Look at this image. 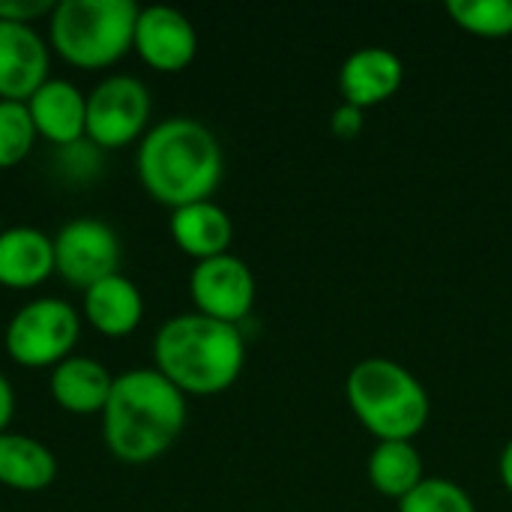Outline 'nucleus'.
<instances>
[{
	"instance_id": "f257e3e1",
	"label": "nucleus",
	"mask_w": 512,
	"mask_h": 512,
	"mask_svg": "<svg viewBox=\"0 0 512 512\" xmlns=\"http://www.w3.org/2000/svg\"><path fill=\"white\" fill-rule=\"evenodd\" d=\"M186 396L159 369H129L114 378L102 411V438L126 465L156 462L186 426Z\"/></svg>"
},
{
	"instance_id": "f03ea898",
	"label": "nucleus",
	"mask_w": 512,
	"mask_h": 512,
	"mask_svg": "<svg viewBox=\"0 0 512 512\" xmlns=\"http://www.w3.org/2000/svg\"><path fill=\"white\" fill-rule=\"evenodd\" d=\"M135 168L150 198L177 210L213 198L225 174V156L210 126L195 117H168L141 138Z\"/></svg>"
},
{
	"instance_id": "7ed1b4c3",
	"label": "nucleus",
	"mask_w": 512,
	"mask_h": 512,
	"mask_svg": "<svg viewBox=\"0 0 512 512\" xmlns=\"http://www.w3.org/2000/svg\"><path fill=\"white\" fill-rule=\"evenodd\" d=\"M153 363L183 396H219L246 366V339L240 327L201 312L174 315L153 339Z\"/></svg>"
},
{
	"instance_id": "20e7f679",
	"label": "nucleus",
	"mask_w": 512,
	"mask_h": 512,
	"mask_svg": "<svg viewBox=\"0 0 512 512\" xmlns=\"http://www.w3.org/2000/svg\"><path fill=\"white\" fill-rule=\"evenodd\" d=\"M345 399L375 441H414L429 423L423 381L396 360L366 357L345 378Z\"/></svg>"
},
{
	"instance_id": "39448f33",
	"label": "nucleus",
	"mask_w": 512,
	"mask_h": 512,
	"mask_svg": "<svg viewBox=\"0 0 512 512\" xmlns=\"http://www.w3.org/2000/svg\"><path fill=\"white\" fill-rule=\"evenodd\" d=\"M138 12L132 0H60L48 15V42L72 66L105 69L132 51Z\"/></svg>"
},
{
	"instance_id": "423d86ee",
	"label": "nucleus",
	"mask_w": 512,
	"mask_h": 512,
	"mask_svg": "<svg viewBox=\"0 0 512 512\" xmlns=\"http://www.w3.org/2000/svg\"><path fill=\"white\" fill-rule=\"evenodd\" d=\"M81 336V318L72 303L60 297H39L24 303L6 324V354L27 369L57 366L72 357Z\"/></svg>"
},
{
	"instance_id": "0eeeda50",
	"label": "nucleus",
	"mask_w": 512,
	"mask_h": 512,
	"mask_svg": "<svg viewBox=\"0 0 512 512\" xmlns=\"http://www.w3.org/2000/svg\"><path fill=\"white\" fill-rule=\"evenodd\" d=\"M150 90L135 75H108L87 93V138L99 150H117L147 135Z\"/></svg>"
},
{
	"instance_id": "6e6552de",
	"label": "nucleus",
	"mask_w": 512,
	"mask_h": 512,
	"mask_svg": "<svg viewBox=\"0 0 512 512\" xmlns=\"http://www.w3.org/2000/svg\"><path fill=\"white\" fill-rule=\"evenodd\" d=\"M120 258L123 249L117 231L96 216H78L54 237L57 273L81 291L120 273Z\"/></svg>"
},
{
	"instance_id": "1a4fd4ad",
	"label": "nucleus",
	"mask_w": 512,
	"mask_h": 512,
	"mask_svg": "<svg viewBox=\"0 0 512 512\" xmlns=\"http://www.w3.org/2000/svg\"><path fill=\"white\" fill-rule=\"evenodd\" d=\"M189 294L195 312L240 327V321L255 306V276L243 258L225 252L207 261H195L189 273Z\"/></svg>"
},
{
	"instance_id": "9d476101",
	"label": "nucleus",
	"mask_w": 512,
	"mask_h": 512,
	"mask_svg": "<svg viewBox=\"0 0 512 512\" xmlns=\"http://www.w3.org/2000/svg\"><path fill=\"white\" fill-rule=\"evenodd\" d=\"M132 51L159 72H180L186 69L198 54V33L189 15H183L174 6L153 3L141 6L135 21V42Z\"/></svg>"
},
{
	"instance_id": "9b49d317",
	"label": "nucleus",
	"mask_w": 512,
	"mask_h": 512,
	"mask_svg": "<svg viewBox=\"0 0 512 512\" xmlns=\"http://www.w3.org/2000/svg\"><path fill=\"white\" fill-rule=\"evenodd\" d=\"M51 54L33 24L0 21V99L27 102L51 75Z\"/></svg>"
},
{
	"instance_id": "f8f14e48",
	"label": "nucleus",
	"mask_w": 512,
	"mask_h": 512,
	"mask_svg": "<svg viewBox=\"0 0 512 512\" xmlns=\"http://www.w3.org/2000/svg\"><path fill=\"white\" fill-rule=\"evenodd\" d=\"M402 81H405L402 60L390 48H381V45H366V48L351 51L339 69L342 102H348L360 111L393 99L399 93Z\"/></svg>"
},
{
	"instance_id": "ddd939ff",
	"label": "nucleus",
	"mask_w": 512,
	"mask_h": 512,
	"mask_svg": "<svg viewBox=\"0 0 512 512\" xmlns=\"http://www.w3.org/2000/svg\"><path fill=\"white\" fill-rule=\"evenodd\" d=\"M30 117L36 132L54 147L87 138V93L69 78H48L30 99Z\"/></svg>"
},
{
	"instance_id": "4468645a",
	"label": "nucleus",
	"mask_w": 512,
	"mask_h": 512,
	"mask_svg": "<svg viewBox=\"0 0 512 512\" xmlns=\"http://www.w3.org/2000/svg\"><path fill=\"white\" fill-rule=\"evenodd\" d=\"M51 273L54 264V237L39 228L15 225L0 231V285L3 288H36Z\"/></svg>"
},
{
	"instance_id": "2eb2a0df",
	"label": "nucleus",
	"mask_w": 512,
	"mask_h": 512,
	"mask_svg": "<svg viewBox=\"0 0 512 512\" xmlns=\"http://www.w3.org/2000/svg\"><path fill=\"white\" fill-rule=\"evenodd\" d=\"M168 231H171V240L195 261L225 255L234 240V222L228 210L219 207L213 198L171 210Z\"/></svg>"
},
{
	"instance_id": "dca6fc26",
	"label": "nucleus",
	"mask_w": 512,
	"mask_h": 512,
	"mask_svg": "<svg viewBox=\"0 0 512 512\" xmlns=\"http://www.w3.org/2000/svg\"><path fill=\"white\" fill-rule=\"evenodd\" d=\"M84 318L102 336L123 339L141 324L144 297L129 276L114 273L84 291Z\"/></svg>"
},
{
	"instance_id": "f3484780",
	"label": "nucleus",
	"mask_w": 512,
	"mask_h": 512,
	"mask_svg": "<svg viewBox=\"0 0 512 512\" xmlns=\"http://www.w3.org/2000/svg\"><path fill=\"white\" fill-rule=\"evenodd\" d=\"M114 387V375L93 357H66L51 369L54 402L78 417L102 414Z\"/></svg>"
},
{
	"instance_id": "a211bd4d",
	"label": "nucleus",
	"mask_w": 512,
	"mask_h": 512,
	"mask_svg": "<svg viewBox=\"0 0 512 512\" xmlns=\"http://www.w3.org/2000/svg\"><path fill=\"white\" fill-rule=\"evenodd\" d=\"M57 480L54 453L21 432H0V486L15 492H42Z\"/></svg>"
},
{
	"instance_id": "6ab92c4d",
	"label": "nucleus",
	"mask_w": 512,
	"mask_h": 512,
	"mask_svg": "<svg viewBox=\"0 0 512 512\" xmlns=\"http://www.w3.org/2000/svg\"><path fill=\"white\" fill-rule=\"evenodd\" d=\"M366 474L372 489L396 504L426 480L423 459L414 441H375L366 462Z\"/></svg>"
},
{
	"instance_id": "aec40b11",
	"label": "nucleus",
	"mask_w": 512,
	"mask_h": 512,
	"mask_svg": "<svg viewBox=\"0 0 512 512\" xmlns=\"http://www.w3.org/2000/svg\"><path fill=\"white\" fill-rule=\"evenodd\" d=\"M447 15L459 30L480 39L512 36V0H450Z\"/></svg>"
},
{
	"instance_id": "412c9836",
	"label": "nucleus",
	"mask_w": 512,
	"mask_h": 512,
	"mask_svg": "<svg viewBox=\"0 0 512 512\" xmlns=\"http://www.w3.org/2000/svg\"><path fill=\"white\" fill-rule=\"evenodd\" d=\"M39 138L27 102L0 99V168H15Z\"/></svg>"
},
{
	"instance_id": "4be33fe9",
	"label": "nucleus",
	"mask_w": 512,
	"mask_h": 512,
	"mask_svg": "<svg viewBox=\"0 0 512 512\" xmlns=\"http://www.w3.org/2000/svg\"><path fill=\"white\" fill-rule=\"evenodd\" d=\"M396 507L399 512H477L474 498L447 477H426Z\"/></svg>"
},
{
	"instance_id": "5701e85b",
	"label": "nucleus",
	"mask_w": 512,
	"mask_h": 512,
	"mask_svg": "<svg viewBox=\"0 0 512 512\" xmlns=\"http://www.w3.org/2000/svg\"><path fill=\"white\" fill-rule=\"evenodd\" d=\"M102 153L90 138H81L75 144H66V147H57V171L69 180V183H87L93 180L99 171H102Z\"/></svg>"
},
{
	"instance_id": "b1692460",
	"label": "nucleus",
	"mask_w": 512,
	"mask_h": 512,
	"mask_svg": "<svg viewBox=\"0 0 512 512\" xmlns=\"http://www.w3.org/2000/svg\"><path fill=\"white\" fill-rule=\"evenodd\" d=\"M54 12L51 0H0V21L33 24Z\"/></svg>"
},
{
	"instance_id": "393cba45",
	"label": "nucleus",
	"mask_w": 512,
	"mask_h": 512,
	"mask_svg": "<svg viewBox=\"0 0 512 512\" xmlns=\"http://www.w3.org/2000/svg\"><path fill=\"white\" fill-rule=\"evenodd\" d=\"M363 114H366V111H360V108H354V105L342 102V105L333 111V117H330V129H333V135H336V138H342V141H354V138L363 132V126H366Z\"/></svg>"
},
{
	"instance_id": "a878e982",
	"label": "nucleus",
	"mask_w": 512,
	"mask_h": 512,
	"mask_svg": "<svg viewBox=\"0 0 512 512\" xmlns=\"http://www.w3.org/2000/svg\"><path fill=\"white\" fill-rule=\"evenodd\" d=\"M12 414H15V390L9 378L0 372V432H6V426L12 423Z\"/></svg>"
},
{
	"instance_id": "bb28decb",
	"label": "nucleus",
	"mask_w": 512,
	"mask_h": 512,
	"mask_svg": "<svg viewBox=\"0 0 512 512\" xmlns=\"http://www.w3.org/2000/svg\"><path fill=\"white\" fill-rule=\"evenodd\" d=\"M498 474H501V483L504 489L512 495V441L501 450V459H498Z\"/></svg>"
}]
</instances>
